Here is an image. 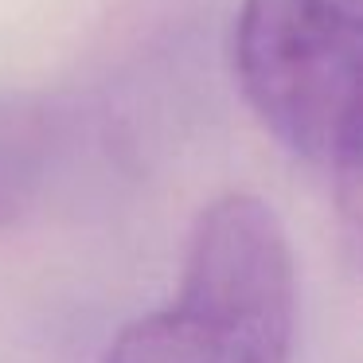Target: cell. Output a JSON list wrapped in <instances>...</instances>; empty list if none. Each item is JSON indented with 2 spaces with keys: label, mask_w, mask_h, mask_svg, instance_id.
I'll list each match as a JSON object with an SVG mask.
<instances>
[{
  "label": "cell",
  "mask_w": 363,
  "mask_h": 363,
  "mask_svg": "<svg viewBox=\"0 0 363 363\" xmlns=\"http://www.w3.org/2000/svg\"><path fill=\"white\" fill-rule=\"evenodd\" d=\"M297 274L281 219L230 191L199 211L176 301L121 328L106 363H289Z\"/></svg>",
  "instance_id": "1"
},
{
  "label": "cell",
  "mask_w": 363,
  "mask_h": 363,
  "mask_svg": "<svg viewBox=\"0 0 363 363\" xmlns=\"http://www.w3.org/2000/svg\"><path fill=\"white\" fill-rule=\"evenodd\" d=\"M359 0H242L235 74L266 133L324 168L359 219Z\"/></svg>",
  "instance_id": "2"
}]
</instances>
